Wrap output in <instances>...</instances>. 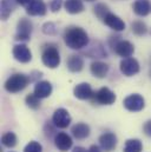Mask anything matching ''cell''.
Wrapping results in <instances>:
<instances>
[{"mask_svg": "<svg viewBox=\"0 0 151 152\" xmlns=\"http://www.w3.org/2000/svg\"><path fill=\"white\" fill-rule=\"evenodd\" d=\"M64 41L71 50H81L83 47L87 46L89 36L81 27L71 26L64 32Z\"/></svg>", "mask_w": 151, "mask_h": 152, "instance_id": "cell-1", "label": "cell"}, {"mask_svg": "<svg viewBox=\"0 0 151 152\" xmlns=\"http://www.w3.org/2000/svg\"><path fill=\"white\" fill-rule=\"evenodd\" d=\"M41 61L48 69L58 67L60 64V54H59L58 48L52 44L45 45L41 52Z\"/></svg>", "mask_w": 151, "mask_h": 152, "instance_id": "cell-2", "label": "cell"}, {"mask_svg": "<svg viewBox=\"0 0 151 152\" xmlns=\"http://www.w3.org/2000/svg\"><path fill=\"white\" fill-rule=\"evenodd\" d=\"M30 81L31 79L23 73H14L5 81L4 86H5V90L10 93H18L23 91L29 85Z\"/></svg>", "mask_w": 151, "mask_h": 152, "instance_id": "cell-3", "label": "cell"}, {"mask_svg": "<svg viewBox=\"0 0 151 152\" xmlns=\"http://www.w3.org/2000/svg\"><path fill=\"white\" fill-rule=\"evenodd\" d=\"M114 42H110L112 50L120 57L123 58H129L135 52V46L128 41V40H122L120 37H113Z\"/></svg>", "mask_w": 151, "mask_h": 152, "instance_id": "cell-4", "label": "cell"}, {"mask_svg": "<svg viewBox=\"0 0 151 152\" xmlns=\"http://www.w3.org/2000/svg\"><path fill=\"white\" fill-rule=\"evenodd\" d=\"M32 30H33V25L31 23L30 19L26 18H21L18 21L17 25V33H15V40L19 41H27L31 39L32 34Z\"/></svg>", "mask_w": 151, "mask_h": 152, "instance_id": "cell-5", "label": "cell"}, {"mask_svg": "<svg viewBox=\"0 0 151 152\" xmlns=\"http://www.w3.org/2000/svg\"><path fill=\"white\" fill-rule=\"evenodd\" d=\"M91 99L93 103H97L99 105H112L116 102V94L109 87H102L93 93V97Z\"/></svg>", "mask_w": 151, "mask_h": 152, "instance_id": "cell-6", "label": "cell"}, {"mask_svg": "<svg viewBox=\"0 0 151 152\" xmlns=\"http://www.w3.org/2000/svg\"><path fill=\"white\" fill-rule=\"evenodd\" d=\"M123 105L124 107L128 110V111H131V112H139L144 109L145 106V100L144 98L138 94V93H133V94H130L128 96L124 102H123Z\"/></svg>", "mask_w": 151, "mask_h": 152, "instance_id": "cell-7", "label": "cell"}, {"mask_svg": "<svg viewBox=\"0 0 151 152\" xmlns=\"http://www.w3.org/2000/svg\"><path fill=\"white\" fill-rule=\"evenodd\" d=\"M120 72L126 77H132L135 75H137L141 70L139 67V63L137 61V59L129 57V58H123V60L120 61L119 65Z\"/></svg>", "mask_w": 151, "mask_h": 152, "instance_id": "cell-8", "label": "cell"}, {"mask_svg": "<svg viewBox=\"0 0 151 152\" xmlns=\"http://www.w3.org/2000/svg\"><path fill=\"white\" fill-rule=\"evenodd\" d=\"M52 123L56 127L66 129L71 124V115H70L67 110H65L63 107L57 109L52 115Z\"/></svg>", "mask_w": 151, "mask_h": 152, "instance_id": "cell-9", "label": "cell"}, {"mask_svg": "<svg viewBox=\"0 0 151 152\" xmlns=\"http://www.w3.org/2000/svg\"><path fill=\"white\" fill-rule=\"evenodd\" d=\"M13 57L19 63H23V64H26V63H30L31 59H32V53L30 51V48L25 45V44H18L13 47Z\"/></svg>", "mask_w": 151, "mask_h": 152, "instance_id": "cell-10", "label": "cell"}, {"mask_svg": "<svg viewBox=\"0 0 151 152\" xmlns=\"http://www.w3.org/2000/svg\"><path fill=\"white\" fill-rule=\"evenodd\" d=\"M117 137L112 132H105L99 137V145L105 152H111L117 146Z\"/></svg>", "mask_w": 151, "mask_h": 152, "instance_id": "cell-11", "label": "cell"}, {"mask_svg": "<svg viewBox=\"0 0 151 152\" xmlns=\"http://www.w3.org/2000/svg\"><path fill=\"white\" fill-rule=\"evenodd\" d=\"M72 138L65 132H58L54 136V145L59 151H69L72 148Z\"/></svg>", "mask_w": 151, "mask_h": 152, "instance_id": "cell-12", "label": "cell"}, {"mask_svg": "<svg viewBox=\"0 0 151 152\" xmlns=\"http://www.w3.org/2000/svg\"><path fill=\"white\" fill-rule=\"evenodd\" d=\"M46 12H47V7L44 0H32V2L29 6H26V13L32 17L45 15Z\"/></svg>", "mask_w": 151, "mask_h": 152, "instance_id": "cell-13", "label": "cell"}, {"mask_svg": "<svg viewBox=\"0 0 151 152\" xmlns=\"http://www.w3.org/2000/svg\"><path fill=\"white\" fill-rule=\"evenodd\" d=\"M93 91L90 84L87 83H80L73 88V94L76 98L80 99V100H87L91 99L93 97Z\"/></svg>", "mask_w": 151, "mask_h": 152, "instance_id": "cell-14", "label": "cell"}, {"mask_svg": "<svg viewBox=\"0 0 151 152\" xmlns=\"http://www.w3.org/2000/svg\"><path fill=\"white\" fill-rule=\"evenodd\" d=\"M103 21H104V24H105L106 26H109L110 28H112V30L117 31V32H122V31L125 30V23H124L118 15L113 14L111 12L104 18Z\"/></svg>", "mask_w": 151, "mask_h": 152, "instance_id": "cell-15", "label": "cell"}, {"mask_svg": "<svg viewBox=\"0 0 151 152\" xmlns=\"http://www.w3.org/2000/svg\"><path fill=\"white\" fill-rule=\"evenodd\" d=\"M52 85L50 81L47 80H41V81H37L36 83V86H34V94L39 97L40 99H45L47 97L51 96L52 93Z\"/></svg>", "mask_w": 151, "mask_h": 152, "instance_id": "cell-16", "label": "cell"}, {"mask_svg": "<svg viewBox=\"0 0 151 152\" xmlns=\"http://www.w3.org/2000/svg\"><path fill=\"white\" fill-rule=\"evenodd\" d=\"M132 10L135 14L139 17H147L151 13V1L150 0H136L132 5Z\"/></svg>", "mask_w": 151, "mask_h": 152, "instance_id": "cell-17", "label": "cell"}, {"mask_svg": "<svg viewBox=\"0 0 151 152\" xmlns=\"http://www.w3.org/2000/svg\"><path fill=\"white\" fill-rule=\"evenodd\" d=\"M90 132H91L90 126L87 124H85V123H77L71 129L72 136L75 137L76 139H79V140L87 138L90 136Z\"/></svg>", "mask_w": 151, "mask_h": 152, "instance_id": "cell-18", "label": "cell"}, {"mask_svg": "<svg viewBox=\"0 0 151 152\" xmlns=\"http://www.w3.org/2000/svg\"><path fill=\"white\" fill-rule=\"evenodd\" d=\"M90 71H91L92 76L102 79V78H105L106 75H108V72H109V65L105 64V63H103V61L97 60V61H93L91 64Z\"/></svg>", "mask_w": 151, "mask_h": 152, "instance_id": "cell-19", "label": "cell"}, {"mask_svg": "<svg viewBox=\"0 0 151 152\" xmlns=\"http://www.w3.org/2000/svg\"><path fill=\"white\" fill-rule=\"evenodd\" d=\"M17 0H1V19L7 20L8 17L12 14V12L15 10L17 6Z\"/></svg>", "mask_w": 151, "mask_h": 152, "instance_id": "cell-20", "label": "cell"}, {"mask_svg": "<svg viewBox=\"0 0 151 152\" xmlns=\"http://www.w3.org/2000/svg\"><path fill=\"white\" fill-rule=\"evenodd\" d=\"M64 6L70 14H78L84 11V4L81 0H65Z\"/></svg>", "mask_w": 151, "mask_h": 152, "instance_id": "cell-21", "label": "cell"}, {"mask_svg": "<svg viewBox=\"0 0 151 152\" xmlns=\"http://www.w3.org/2000/svg\"><path fill=\"white\" fill-rule=\"evenodd\" d=\"M67 69L71 71V72H80L84 67V60L80 56H77L73 54L71 56L69 59H67Z\"/></svg>", "mask_w": 151, "mask_h": 152, "instance_id": "cell-22", "label": "cell"}, {"mask_svg": "<svg viewBox=\"0 0 151 152\" xmlns=\"http://www.w3.org/2000/svg\"><path fill=\"white\" fill-rule=\"evenodd\" d=\"M143 144L139 139H128L124 145V152H142Z\"/></svg>", "mask_w": 151, "mask_h": 152, "instance_id": "cell-23", "label": "cell"}, {"mask_svg": "<svg viewBox=\"0 0 151 152\" xmlns=\"http://www.w3.org/2000/svg\"><path fill=\"white\" fill-rule=\"evenodd\" d=\"M1 143H2L4 146H6L8 149H12V148H14L17 145L18 138H17L15 133H13V132H6L1 137Z\"/></svg>", "mask_w": 151, "mask_h": 152, "instance_id": "cell-24", "label": "cell"}, {"mask_svg": "<svg viewBox=\"0 0 151 152\" xmlns=\"http://www.w3.org/2000/svg\"><path fill=\"white\" fill-rule=\"evenodd\" d=\"M131 28H132V32L136 34V36H144L148 31V27L147 25L141 21V20H136L131 24Z\"/></svg>", "mask_w": 151, "mask_h": 152, "instance_id": "cell-25", "label": "cell"}, {"mask_svg": "<svg viewBox=\"0 0 151 152\" xmlns=\"http://www.w3.org/2000/svg\"><path fill=\"white\" fill-rule=\"evenodd\" d=\"M93 10H95L96 17L98 19H102V20H104V18L110 13V10H109L108 5H105V4H97Z\"/></svg>", "mask_w": 151, "mask_h": 152, "instance_id": "cell-26", "label": "cell"}, {"mask_svg": "<svg viewBox=\"0 0 151 152\" xmlns=\"http://www.w3.org/2000/svg\"><path fill=\"white\" fill-rule=\"evenodd\" d=\"M25 102H26V105H27L30 109H32V110H37V109L40 107V98L37 97L34 93L29 94V96L26 97Z\"/></svg>", "mask_w": 151, "mask_h": 152, "instance_id": "cell-27", "label": "cell"}, {"mask_svg": "<svg viewBox=\"0 0 151 152\" xmlns=\"http://www.w3.org/2000/svg\"><path fill=\"white\" fill-rule=\"evenodd\" d=\"M24 152H43V148H41V145H40L38 142L32 140V142H30V143L25 146Z\"/></svg>", "mask_w": 151, "mask_h": 152, "instance_id": "cell-28", "label": "cell"}, {"mask_svg": "<svg viewBox=\"0 0 151 152\" xmlns=\"http://www.w3.org/2000/svg\"><path fill=\"white\" fill-rule=\"evenodd\" d=\"M43 32L47 36H54L57 33V27L53 23H46L43 25Z\"/></svg>", "mask_w": 151, "mask_h": 152, "instance_id": "cell-29", "label": "cell"}, {"mask_svg": "<svg viewBox=\"0 0 151 152\" xmlns=\"http://www.w3.org/2000/svg\"><path fill=\"white\" fill-rule=\"evenodd\" d=\"M63 6V0H52L50 2V8L52 12H58Z\"/></svg>", "mask_w": 151, "mask_h": 152, "instance_id": "cell-30", "label": "cell"}, {"mask_svg": "<svg viewBox=\"0 0 151 152\" xmlns=\"http://www.w3.org/2000/svg\"><path fill=\"white\" fill-rule=\"evenodd\" d=\"M143 131H144V133H145L148 137L151 138V120H148V121L143 125Z\"/></svg>", "mask_w": 151, "mask_h": 152, "instance_id": "cell-31", "label": "cell"}, {"mask_svg": "<svg viewBox=\"0 0 151 152\" xmlns=\"http://www.w3.org/2000/svg\"><path fill=\"white\" fill-rule=\"evenodd\" d=\"M87 152H102V148H99L97 145H92V146H90Z\"/></svg>", "mask_w": 151, "mask_h": 152, "instance_id": "cell-32", "label": "cell"}, {"mask_svg": "<svg viewBox=\"0 0 151 152\" xmlns=\"http://www.w3.org/2000/svg\"><path fill=\"white\" fill-rule=\"evenodd\" d=\"M17 2L19 4V5H21V6H29L31 2H32V0H17Z\"/></svg>", "mask_w": 151, "mask_h": 152, "instance_id": "cell-33", "label": "cell"}, {"mask_svg": "<svg viewBox=\"0 0 151 152\" xmlns=\"http://www.w3.org/2000/svg\"><path fill=\"white\" fill-rule=\"evenodd\" d=\"M72 152H87V150L84 149V148H81V146H76Z\"/></svg>", "mask_w": 151, "mask_h": 152, "instance_id": "cell-34", "label": "cell"}, {"mask_svg": "<svg viewBox=\"0 0 151 152\" xmlns=\"http://www.w3.org/2000/svg\"><path fill=\"white\" fill-rule=\"evenodd\" d=\"M86 1H90L91 2V1H95V0H86Z\"/></svg>", "mask_w": 151, "mask_h": 152, "instance_id": "cell-35", "label": "cell"}, {"mask_svg": "<svg viewBox=\"0 0 151 152\" xmlns=\"http://www.w3.org/2000/svg\"><path fill=\"white\" fill-rule=\"evenodd\" d=\"M117 1H120V0H117Z\"/></svg>", "mask_w": 151, "mask_h": 152, "instance_id": "cell-36", "label": "cell"}]
</instances>
